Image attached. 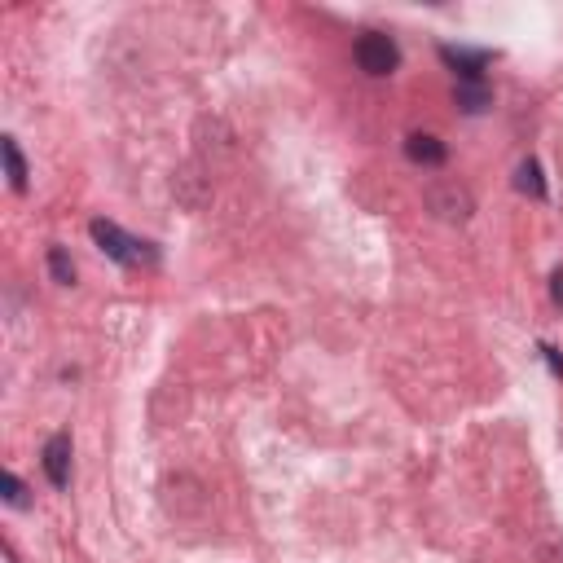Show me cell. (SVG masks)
<instances>
[{
	"label": "cell",
	"instance_id": "cell-1",
	"mask_svg": "<svg viewBox=\"0 0 563 563\" xmlns=\"http://www.w3.org/2000/svg\"><path fill=\"white\" fill-rule=\"evenodd\" d=\"M357 66L366 75H392L396 66H401V49H396V40L383 36V31H366V36L357 40Z\"/></svg>",
	"mask_w": 563,
	"mask_h": 563
},
{
	"label": "cell",
	"instance_id": "cell-7",
	"mask_svg": "<svg viewBox=\"0 0 563 563\" xmlns=\"http://www.w3.org/2000/svg\"><path fill=\"white\" fill-rule=\"evenodd\" d=\"M454 102L467 110V115H480V110L493 106V93H489L484 84H458V88H454Z\"/></svg>",
	"mask_w": 563,
	"mask_h": 563
},
{
	"label": "cell",
	"instance_id": "cell-10",
	"mask_svg": "<svg viewBox=\"0 0 563 563\" xmlns=\"http://www.w3.org/2000/svg\"><path fill=\"white\" fill-rule=\"evenodd\" d=\"M49 269H53V278H58L62 286H71V282H75V264H71V256H66L62 247H53V251H49Z\"/></svg>",
	"mask_w": 563,
	"mask_h": 563
},
{
	"label": "cell",
	"instance_id": "cell-8",
	"mask_svg": "<svg viewBox=\"0 0 563 563\" xmlns=\"http://www.w3.org/2000/svg\"><path fill=\"white\" fill-rule=\"evenodd\" d=\"M0 154H5V172H9V185L22 194L27 190V163H22V154H18V141L14 137H5L0 141Z\"/></svg>",
	"mask_w": 563,
	"mask_h": 563
},
{
	"label": "cell",
	"instance_id": "cell-9",
	"mask_svg": "<svg viewBox=\"0 0 563 563\" xmlns=\"http://www.w3.org/2000/svg\"><path fill=\"white\" fill-rule=\"evenodd\" d=\"M515 185H520V194L546 198V181H542V168H537V159H524V163H520V172H515Z\"/></svg>",
	"mask_w": 563,
	"mask_h": 563
},
{
	"label": "cell",
	"instance_id": "cell-11",
	"mask_svg": "<svg viewBox=\"0 0 563 563\" xmlns=\"http://www.w3.org/2000/svg\"><path fill=\"white\" fill-rule=\"evenodd\" d=\"M0 489H5L9 506H27V489H22V480L14 476V471H5V476H0Z\"/></svg>",
	"mask_w": 563,
	"mask_h": 563
},
{
	"label": "cell",
	"instance_id": "cell-2",
	"mask_svg": "<svg viewBox=\"0 0 563 563\" xmlns=\"http://www.w3.org/2000/svg\"><path fill=\"white\" fill-rule=\"evenodd\" d=\"M88 234H93V242H97V247H102L115 264H137V260H141V251H137L141 242H132L124 229L115 225V220H93V225H88Z\"/></svg>",
	"mask_w": 563,
	"mask_h": 563
},
{
	"label": "cell",
	"instance_id": "cell-3",
	"mask_svg": "<svg viewBox=\"0 0 563 563\" xmlns=\"http://www.w3.org/2000/svg\"><path fill=\"white\" fill-rule=\"evenodd\" d=\"M44 476H49L53 489L71 484V436L66 432L49 436V445H44Z\"/></svg>",
	"mask_w": 563,
	"mask_h": 563
},
{
	"label": "cell",
	"instance_id": "cell-4",
	"mask_svg": "<svg viewBox=\"0 0 563 563\" xmlns=\"http://www.w3.org/2000/svg\"><path fill=\"white\" fill-rule=\"evenodd\" d=\"M440 58H445V66H454V71H458V84H484V66H489V53L454 49V44H445V49H440Z\"/></svg>",
	"mask_w": 563,
	"mask_h": 563
},
{
	"label": "cell",
	"instance_id": "cell-12",
	"mask_svg": "<svg viewBox=\"0 0 563 563\" xmlns=\"http://www.w3.org/2000/svg\"><path fill=\"white\" fill-rule=\"evenodd\" d=\"M550 282H555V300L563 304V269H559V273H555V278H550Z\"/></svg>",
	"mask_w": 563,
	"mask_h": 563
},
{
	"label": "cell",
	"instance_id": "cell-5",
	"mask_svg": "<svg viewBox=\"0 0 563 563\" xmlns=\"http://www.w3.org/2000/svg\"><path fill=\"white\" fill-rule=\"evenodd\" d=\"M427 203H432V212L445 216V220H467L471 216V198H467V190H458V185L432 190V194H427Z\"/></svg>",
	"mask_w": 563,
	"mask_h": 563
},
{
	"label": "cell",
	"instance_id": "cell-6",
	"mask_svg": "<svg viewBox=\"0 0 563 563\" xmlns=\"http://www.w3.org/2000/svg\"><path fill=\"white\" fill-rule=\"evenodd\" d=\"M405 154H410L414 163H423V168H440L445 163V141L440 137H432V132H414L410 141H405Z\"/></svg>",
	"mask_w": 563,
	"mask_h": 563
}]
</instances>
